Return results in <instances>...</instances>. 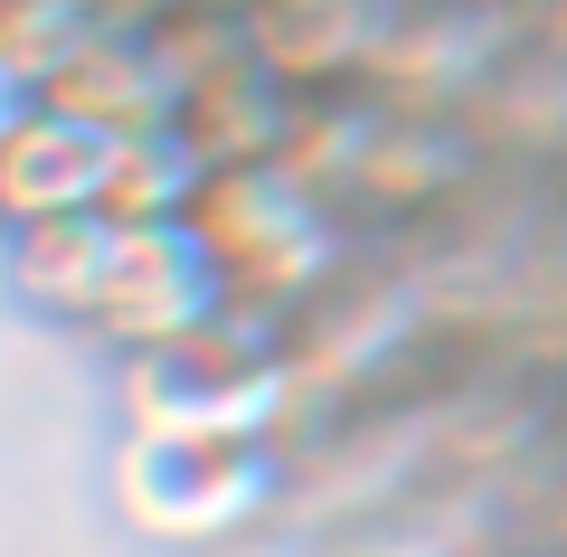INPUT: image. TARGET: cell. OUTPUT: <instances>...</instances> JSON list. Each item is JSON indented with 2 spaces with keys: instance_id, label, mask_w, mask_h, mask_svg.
Segmentation results:
<instances>
[{
  "instance_id": "obj_8",
  "label": "cell",
  "mask_w": 567,
  "mask_h": 557,
  "mask_svg": "<svg viewBox=\"0 0 567 557\" xmlns=\"http://www.w3.org/2000/svg\"><path fill=\"white\" fill-rule=\"evenodd\" d=\"M39 104H48V85H39V76H20V66L0 58V152L20 142V123H39Z\"/></svg>"
},
{
  "instance_id": "obj_2",
  "label": "cell",
  "mask_w": 567,
  "mask_h": 557,
  "mask_svg": "<svg viewBox=\"0 0 567 557\" xmlns=\"http://www.w3.org/2000/svg\"><path fill=\"white\" fill-rule=\"evenodd\" d=\"M114 501L142 538L208 548L237 538L275 501V454L265 435H181V425H123L114 454Z\"/></svg>"
},
{
  "instance_id": "obj_1",
  "label": "cell",
  "mask_w": 567,
  "mask_h": 557,
  "mask_svg": "<svg viewBox=\"0 0 567 557\" xmlns=\"http://www.w3.org/2000/svg\"><path fill=\"white\" fill-rule=\"evenodd\" d=\"M284 398H293V369L265 340V321L218 312L208 331L162 340V350H133L123 369V425H181V435H275Z\"/></svg>"
},
{
  "instance_id": "obj_3",
  "label": "cell",
  "mask_w": 567,
  "mask_h": 557,
  "mask_svg": "<svg viewBox=\"0 0 567 557\" xmlns=\"http://www.w3.org/2000/svg\"><path fill=\"white\" fill-rule=\"evenodd\" d=\"M189 227L208 237L227 293L256 302V312H265V302L312 293V283L331 275V246H341L331 218H322V199H312L284 161H227V171H208Z\"/></svg>"
},
{
  "instance_id": "obj_5",
  "label": "cell",
  "mask_w": 567,
  "mask_h": 557,
  "mask_svg": "<svg viewBox=\"0 0 567 557\" xmlns=\"http://www.w3.org/2000/svg\"><path fill=\"white\" fill-rule=\"evenodd\" d=\"M114 123L66 114V104H39V123H20V142L0 152V227H39V218H85V208L114 199L123 171Z\"/></svg>"
},
{
  "instance_id": "obj_9",
  "label": "cell",
  "mask_w": 567,
  "mask_h": 557,
  "mask_svg": "<svg viewBox=\"0 0 567 557\" xmlns=\"http://www.w3.org/2000/svg\"><path fill=\"white\" fill-rule=\"evenodd\" d=\"M76 10H95V20H104V10H114V0H76Z\"/></svg>"
},
{
  "instance_id": "obj_4",
  "label": "cell",
  "mask_w": 567,
  "mask_h": 557,
  "mask_svg": "<svg viewBox=\"0 0 567 557\" xmlns=\"http://www.w3.org/2000/svg\"><path fill=\"white\" fill-rule=\"evenodd\" d=\"M218 312H237L218 256L189 218H162V227H123L114 237V275H104V302H95V331L123 340V350H162V340H189L208 331Z\"/></svg>"
},
{
  "instance_id": "obj_6",
  "label": "cell",
  "mask_w": 567,
  "mask_h": 557,
  "mask_svg": "<svg viewBox=\"0 0 567 557\" xmlns=\"http://www.w3.org/2000/svg\"><path fill=\"white\" fill-rule=\"evenodd\" d=\"M114 237H123V227L104 218V208H85V218L10 227V293L39 302L48 321H95L104 275H114Z\"/></svg>"
},
{
  "instance_id": "obj_7",
  "label": "cell",
  "mask_w": 567,
  "mask_h": 557,
  "mask_svg": "<svg viewBox=\"0 0 567 557\" xmlns=\"http://www.w3.org/2000/svg\"><path fill=\"white\" fill-rule=\"evenodd\" d=\"M246 48L275 66L284 85H322L350 58L379 48V10L369 0H256L246 10Z\"/></svg>"
}]
</instances>
